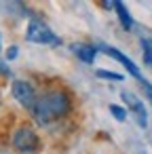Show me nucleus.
I'll return each instance as SVG.
<instances>
[{
	"mask_svg": "<svg viewBox=\"0 0 152 154\" xmlns=\"http://www.w3.org/2000/svg\"><path fill=\"white\" fill-rule=\"evenodd\" d=\"M11 95H13L15 101H19V106H23L26 110H32L34 103H36V97H38L34 85L28 82V80H23V78H17V80L11 82Z\"/></svg>",
	"mask_w": 152,
	"mask_h": 154,
	"instance_id": "nucleus-4",
	"label": "nucleus"
},
{
	"mask_svg": "<svg viewBox=\"0 0 152 154\" xmlns=\"http://www.w3.org/2000/svg\"><path fill=\"white\" fill-rule=\"evenodd\" d=\"M17 57H19V47H17V45H11V47L7 49L5 59H7V61H13V59H17Z\"/></svg>",
	"mask_w": 152,
	"mask_h": 154,
	"instance_id": "nucleus-12",
	"label": "nucleus"
},
{
	"mask_svg": "<svg viewBox=\"0 0 152 154\" xmlns=\"http://www.w3.org/2000/svg\"><path fill=\"white\" fill-rule=\"evenodd\" d=\"M0 76H5V78H9V76H11L9 61H7V59H2V57H0Z\"/></svg>",
	"mask_w": 152,
	"mask_h": 154,
	"instance_id": "nucleus-14",
	"label": "nucleus"
},
{
	"mask_svg": "<svg viewBox=\"0 0 152 154\" xmlns=\"http://www.w3.org/2000/svg\"><path fill=\"white\" fill-rule=\"evenodd\" d=\"M95 76H97V78L112 80V82H123V80H125V76H123V74H118V72H112V70H97V72H95Z\"/></svg>",
	"mask_w": 152,
	"mask_h": 154,
	"instance_id": "nucleus-10",
	"label": "nucleus"
},
{
	"mask_svg": "<svg viewBox=\"0 0 152 154\" xmlns=\"http://www.w3.org/2000/svg\"><path fill=\"white\" fill-rule=\"evenodd\" d=\"M104 9H114V2H101Z\"/></svg>",
	"mask_w": 152,
	"mask_h": 154,
	"instance_id": "nucleus-15",
	"label": "nucleus"
},
{
	"mask_svg": "<svg viewBox=\"0 0 152 154\" xmlns=\"http://www.w3.org/2000/svg\"><path fill=\"white\" fill-rule=\"evenodd\" d=\"M30 112L38 127L57 125L72 112V95L66 89H51L36 97V103Z\"/></svg>",
	"mask_w": 152,
	"mask_h": 154,
	"instance_id": "nucleus-1",
	"label": "nucleus"
},
{
	"mask_svg": "<svg viewBox=\"0 0 152 154\" xmlns=\"http://www.w3.org/2000/svg\"><path fill=\"white\" fill-rule=\"evenodd\" d=\"M97 51H101V53H106L108 57H112V59L120 61V63H123V68H125L133 78H137L139 82L144 80V76H141V72H139L137 63H133V59H131V57H127L123 51H118V49H114V47H108V45H99V47H97Z\"/></svg>",
	"mask_w": 152,
	"mask_h": 154,
	"instance_id": "nucleus-5",
	"label": "nucleus"
},
{
	"mask_svg": "<svg viewBox=\"0 0 152 154\" xmlns=\"http://www.w3.org/2000/svg\"><path fill=\"white\" fill-rule=\"evenodd\" d=\"M11 148L19 154H36L42 148L38 131L30 122H19L11 133Z\"/></svg>",
	"mask_w": 152,
	"mask_h": 154,
	"instance_id": "nucleus-2",
	"label": "nucleus"
},
{
	"mask_svg": "<svg viewBox=\"0 0 152 154\" xmlns=\"http://www.w3.org/2000/svg\"><path fill=\"white\" fill-rule=\"evenodd\" d=\"M70 49H72V53L82 61V63H87V66H91V63H95V57H97V47H93V45H82V42H74V45H70Z\"/></svg>",
	"mask_w": 152,
	"mask_h": 154,
	"instance_id": "nucleus-7",
	"label": "nucleus"
},
{
	"mask_svg": "<svg viewBox=\"0 0 152 154\" xmlns=\"http://www.w3.org/2000/svg\"><path fill=\"white\" fill-rule=\"evenodd\" d=\"M120 97H123V101L127 103L129 112L135 116L137 125H139L141 129H146V127H148V112H146V106H144V101H141L137 95H133L131 91H123V93H120Z\"/></svg>",
	"mask_w": 152,
	"mask_h": 154,
	"instance_id": "nucleus-6",
	"label": "nucleus"
},
{
	"mask_svg": "<svg viewBox=\"0 0 152 154\" xmlns=\"http://www.w3.org/2000/svg\"><path fill=\"white\" fill-rule=\"evenodd\" d=\"M26 38L30 42H36V45H61L59 36L38 17H32L30 23H28V30H26Z\"/></svg>",
	"mask_w": 152,
	"mask_h": 154,
	"instance_id": "nucleus-3",
	"label": "nucleus"
},
{
	"mask_svg": "<svg viewBox=\"0 0 152 154\" xmlns=\"http://www.w3.org/2000/svg\"><path fill=\"white\" fill-rule=\"evenodd\" d=\"M114 11H116V17H118V21H120L123 30H125V32H131L135 23H133V17H131L129 9H127L123 2H114Z\"/></svg>",
	"mask_w": 152,
	"mask_h": 154,
	"instance_id": "nucleus-8",
	"label": "nucleus"
},
{
	"mask_svg": "<svg viewBox=\"0 0 152 154\" xmlns=\"http://www.w3.org/2000/svg\"><path fill=\"white\" fill-rule=\"evenodd\" d=\"M0 51H2V34H0Z\"/></svg>",
	"mask_w": 152,
	"mask_h": 154,
	"instance_id": "nucleus-16",
	"label": "nucleus"
},
{
	"mask_svg": "<svg viewBox=\"0 0 152 154\" xmlns=\"http://www.w3.org/2000/svg\"><path fill=\"white\" fill-rule=\"evenodd\" d=\"M110 114L116 118V120H127V108H123V106H118V103H110Z\"/></svg>",
	"mask_w": 152,
	"mask_h": 154,
	"instance_id": "nucleus-11",
	"label": "nucleus"
},
{
	"mask_svg": "<svg viewBox=\"0 0 152 154\" xmlns=\"http://www.w3.org/2000/svg\"><path fill=\"white\" fill-rule=\"evenodd\" d=\"M139 85H141V89H144V95H146V99H148V101L152 103V85H150V82H148L146 78H144V80H141Z\"/></svg>",
	"mask_w": 152,
	"mask_h": 154,
	"instance_id": "nucleus-13",
	"label": "nucleus"
},
{
	"mask_svg": "<svg viewBox=\"0 0 152 154\" xmlns=\"http://www.w3.org/2000/svg\"><path fill=\"white\" fill-rule=\"evenodd\" d=\"M141 57L148 68H152V38H141Z\"/></svg>",
	"mask_w": 152,
	"mask_h": 154,
	"instance_id": "nucleus-9",
	"label": "nucleus"
}]
</instances>
